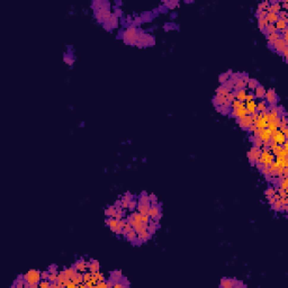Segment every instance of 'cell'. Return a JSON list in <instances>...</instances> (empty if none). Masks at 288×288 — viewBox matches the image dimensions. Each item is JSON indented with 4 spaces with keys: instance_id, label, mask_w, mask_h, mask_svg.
Wrapping results in <instances>:
<instances>
[{
    "instance_id": "obj_25",
    "label": "cell",
    "mask_w": 288,
    "mask_h": 288,
    "mask_svg": "<svg viewBox=\"0 0 288 288\" xmlns=\"http://www.w3.org/2000/svg\"><path fill=\"white\" fill-rule=\"evenodd\" d=\"M139 204H146V205H151V202H150L149 195H148V194H146L145 192H143L139 196Z\"/></svg>"
},
{
    "instance_id": "obj_47",
    "label": "cell",
    "mask_w": 288,
    "mask_h": 288,
    "mask_svg": "<svg viewBox=\"0 0 288 288\" xmlns=\"http://www.w3.org/2000/svg\"><path fill=\"white\" fill-rule=\"evenodd\" d=\"M225 98H226V100H227V102H233V100H234V99H235V95H234V92H233V91H230L229 94H227V95L225 96Z\"/></svg>"
},
{
    "instance_id": "obj_51",
    "label": "cell",
    "mask_w": 288,
    "mask_h": 288,
    "mask_svg": "<svg viewBox=\"0 0 288 288\" xmlns=\"http://www.w3.org/2000/svg\"><path fill=\"white\" fill-rule=\"evenodd\" d=\"M241 104H242V102H239L238 99H234L233 102H231V109H234V108H238V107H240Z\"/></svg>"
},
{
    "instance_id": "obj_43",
    "label": "cell",
    "mask_w": 288,
    "mask_h": 288,
    "mask_svg": "<svg viewBox=\"0 0 288 288\" xmlns=\"http://www.w3.org/2000/svg\"><path fill=\"white\" fill-rule=\"evenodd\" d=\"M267 25H269V23L267 21L266 18H265V19H258V26H259V28H260L261 31H265V28H266Z\"/></svg>"
},
{
    "instance_id": "obj_50",
    "label": "cell",
    "mask_w": 288,
    "mask_h": 288,
    "mask_svg": "<svg viewBox=\"0 0 288 288\" xmlns=\"http://www.w3.org/2000/svg\"><path fill=\"white\" fill-rule=\"evenodd\" d=\"M48 279L51 283H56V280H58V273H50Z\"/></svg>"
},
{
    "instance_id": "obj_30",
    "label": "cell",
    "mask_w": 288,
    "mask_h": 288,
    "mask_svg": "<svg viewBox=\"0 0 288 288\" xmlns=\"http://www.w3.org/2000/svg\"><path fill=\"white\" fill-rule=\"evenodd\" d=\"M266 110H268V106H267V102H265V100L257 102V112L262 113V112H266Z\"/></svg>"
},
{
    "instance_id": "obj_37",
    "label": "cell",
    "mask_w": 288,
    "mask_h": 288,
    "mask_svg": "<svg viewBox=\"0 0 288 288\" xmlns=\"http://www.w3.org/2000/svg\"><path fill=\"white\" fill-rule=\"evenodd\" d=\"M253 124H254V126H256L257 128H266V127H267V122H266V121H263L260 116L258 117V119H257Z\"/></svg>"
},
{
    "instance_id": "obj_21",
    "label": "cell",
    "mask_w": 288,
    "mask_h": 288,
    "mask_svg": "<svg viewBox=\"0 0 288 288\" xmlns=\"http://www.w3.org/2000/svg\"><path fill=\"white\" fill-rule=\"evenodd\" d=\"M149 208L150 205H146V204H137V206H136V209L141 215H149Z\"/></svg>"
},
{
    "instance_id": "obj_56",
    "label": "cell",
    "mask_w": 288,
    "mask_h": 288,
    "mask_svg": "<svg viewBox=\"0 0 288 288\" xmlns=\"http://www.w3.org/2000/svg\"><path fill=\"white\" fill-rule=\"evenodd\" d=\"M279 202L281 203V205H288L287 196H285V197H280V198H279Z\"/></svg>"
},
{
    "instance_id": "obj_58",
    "label": "cell",
    "mask_w": 288,
    "mask_h": 288,
    "mask_svg": "<svg viewBox=\"0 0 288 288\" xmlns=\"http://www.w3.org/2000/svg\"><path fill=\"white\" fill-rule=\"evenodd\" d=\"M281 55L284 56V60L285 61H287V55H288V48H284V51L281 52Z\"/></svg>"
},
{
    "instance_id": "obj_4",
    "label": "cell",
    "mask_w": 288,
    "mask_h": 288,
    "mask_svg": "<svg viewBox=\"0 0 288 288\" xmlns=\"http://www.w3.org/2000/svg\"><path fill=\"white\" fill-rule=\"evenodd\" d=\"M239 286H246V285L239 283L236 279H233V278H223L221 280V284H219V287L222 288H232L239 287Z\"/></svg>"
},
{
    "instance_id": "obj_10",
    "label": "cell",
    "mask_w": 288,
    "mask_h": 288,
    "mask_svg": "<svg viewBox=\"0 0 288 288\" xmlns=\"http://www.w3.org/2000/svg\"><path fill=\"white\" fill-rule=\"evenodd\" d=\"M238 123H239V125L242 128H249L253 124V122H252V118H251L250 115H246L243 117L239 118L238 119Z\"/></svg>"
},
{
    "instance_id": "obj_1",
    "label": "cell",
    "mask_w": 288,
    "mask_h": 288,
    "mask_svg": "<svg viewBox=\"0 0 288 288\" xmlns=\"http://www.w3.org/2000/svg\"><path fill=\"white\" fill-rule=\"evenodd\" d=\"M140 35H141V31H139L136 27L129 26L123 33V38L126 43L131 44V45H134V44H136L137 41H139Z\"/></svg>"
},
{
    "instance_id": "obj_39",
    "label": "cell",
    "mask_w": 288,
    "mask_h": 288,
    "mask_svg": "<svg viewBox=\"0 0 288 288\" xmlns=\"http://www.w3.org/2000/svg\"><path fill=\"white\" fill-rule=\"evenodd\" d=\"M287 186H288V178H281L280 181L278 182V187H279L280 189L287 190Z\"/></svg>"
},
{
    "instance_id": "obj_28",
    "label": "cell",
    "mask_w": 288,
    "mask_h": 288,
    "mask_svg": "<svg viewBox=\"0 0 288 288\" xmlns=\"http://www.w3.org/2000/svg\"><path fill=\"white\" fill-rule=\"evenodd\" d=\"M266 19H267V21L269 23V24H275V23L279 19V17H278V14H275V12H268L267 16H266Z\"/></svg>"
},
{
    "instance_id": "obj_52",
    "label": "cell",
    "mask_w": 288,
    "mask_h": 288,
    "mask_svg": "<svg viewBox=\"0 0 288 288\" xmlns=\"http://www.w3.org/2000/svg\"><path fill=\"white\" fill-rule=\"evenodd\" d=\"M267 14H268L267 10L260 11V12L257 15V16H258V19H265V18H266V16H267Z\"/></svg>"
},
{
    "instance_id": "obj_54",
    "label": "cell",
    "mask_w": 288,
    "mask_h": 288,
    "mask_svg": "<svg viewBox=\"0 0 288 288\" xmlns=\"http://www.w3.org/2000/svg\"><path fill=\"white\" fill-rule=\"evenodd\" d=\"M149 198H150V202H151V204H158V198H156V196H155V195L151 194V195H149Z\"/></svg>"
},
{
    "instance_id": "obj_7",
    "label": "cell",
    "mask_w": 288,
    "mask_h": 288,
    "mask_svg": "<svg viewBox=\"0 0 288 288\" xmlns=\"http://www.w3.org/2000/svg\"><path fill=\"white\" fill-rule=\"evenodd\" d=\"M258 137L261 140L262 145H267L269 148V142H270V131L268 129L267 127L266 128H260V132H259V135Z\"/></svg>"
},
{
    "instance_id": "obj_55",
    "label": "cell",
    "mask_w": 288,
    "mask_h": 288,
    "mask_svg": "<svg viewBox=\"0 0 288 288\" xmlns=\"http://www.w3.org/2000/svg\"><path fill=\"white\" fill-rule=\"evenodd\" d=\"M114 11H115V12H114L115 16H117V17L122 16V9H121L119 7H115V8H114Z\"/></svg>"
},
{
    "instance_id": "obj_40",
    "label": "cell",
    "mask_w": 288,
    "mask_h": 288,
    "mask_svg": "<svg viewBox=\"0 0 288 288\" xmlns=\"http://www.w3.org/2000/svg\"><path fill=\"white\" fill-rule=\"evenodd\" d=\"M263 32L267 33V34H271V33H276V32H278V31H277V28H276V26H275V24H269V25L266 26V28H265Z\"/></svg>"
},
{
    "instance_id": "obj_22",
    "label": "cell",
    "mask_w": 288,
    "mask_h": 288,
    "mask_svg": "<svg viewBox=\"0 0 288 288\" xmlns=\"http://www.w3.org/2000/svg\"><path fill=\"white\" fill-rule=\"evenodd\" d=\"M116 224H117V219H115V217H108V219H106V225L110 229L112 232L116 231Z\"/></svg>"
},
{
    "instance_id": "obj_34",
    "label": "cell",
    "mask_w": 288,
    "mask_h": 288,
    "mask_svg": "<svg viewBox=\"0 0 288 288\" xmlns=\"http://www.w3.org/2000/svg\"><path fill=\"white\" fill-rule=\"evenodd\" d=\"M258 86H259V82L257 79H249V81L246 82V88L250 90H254Z\"/></svg>"
},
{
    "instance_id": "obj_60",
    "label": "cell",
    "mask_w": 288,
    "mask_h": 288,
    "mask_svg": "<svg viewBox=\"0 0 288 288\" xmlns=\"http://www.w3.org/2000/svg\"><path fill=\"white\" fill-rule=\"evenodd\" d=\"M64 61H65V62H67L68 64H72V63H73V59H72V58H69L68 55H65V56H64Z\"/></svg>"
},
{
    "instance_id": "obj_49",
    "label": "cell",
    "mask_w": 288,
    "mask_h": 288,
    "mask_svg": "<svg viewBox=\"0 0 288 288\" xmlns=\"http://www.w3.org/2000/svg\"><path fill=\"white\" fill-rule=\"evenodd\" d=\"M223 86H225V87H226L229 90L232 91V90H233V86H234V83L232 82V80H230V79H229V80L225 81L224 83H223Z\"/></svg>"
},
{
    "instance_id": "obj_41",
    "label": "cell",
    "mask_w": 288,
    "mask_h": 288,
    "mask_svg": "<svg viewBox=\"0 0 288 288\" xmlns=\"http://www.w3.org/2000/svg\"><path fill=\"white\" fill-rule=\"evenodd\" d=\"M251 141H252L253 145H254V146H257V148H259V149H260V148L262 146L261 140L259 139L258 136H252V137H251Z\"/></svg>"
},
{
    "instance_id": "obj_46",
    "label": "cell",
    "mask_w": 288,
    "mask_h": 288,
    "mask_svg": "<svg viewBox=\"0 0 288 288\" xmlns=\"http://www.w3.org/2000/svg\"><path fill=\"white\" fill-rule=\"evenodd\" d=\"M271 207L273 211H276V212H280V208H281V203L279 202V199L278 200H276L275 203L271 205Z\"/></svg>"
},
{
    "instance_id": "obj_12",
    "label": "cell",
    "mask_w": 288,
    "mask_h": 288,
    "mask_svg": "<svg viewBox=\"0 0 288 288\" xmlns=\"http://www.w3.org/2000/svg\"><path fill=\"white\" fill-rule=\"evenodd\" d=\"M75 268L80 272H85L87 269H89V262L85 261L83 259H80L78 261H75Z\"/></svg>"
},
{
    "instance_id": "obj_31",
    "label": "cell",
    "mask_w": 288,
    "mask_h": 288,
    "mask_svg": "<svg viewBox=\"0 0 288 288\" xmlns=\"http://www.w3.org/2000/svg\"><path fill=\"white\" fill-rule=\"evenodd\" d=\"M124 224H125V221H124L123 219H117V224H116V231H115V233L116 234H123V226Z\"/></svg>"
},
{
    "instance_id": "obj_57",
    "label": "cell",
    "mask_w": 288,
    "mask_h": 288,
    "mask_svg": "<svg viewBox=\"0 0 288 288\" xmlns=\"http://www.w3.org/2000/svg\"><path fill=\"white\" fill-rule=\"evenodd\" d=\"M142 21H143V20H142V18H141V17H135V18H134V20H133V23L135 24V26H139Z\"/></svg>"
},
{
    "instance_id": "obj_45",
    "label": "cell",
    "mask_w": 288,
    "mask_h": 288,
    "mask_svg": "<svg viewBox=\"0 0 288 288\" xmlns=\"http://www.w3.org/2000/svg\"><path fill=\"white\" fill-rule=\"evenodd\" d=\"M136 206H137V202H136V199H132V200H129V202H128V208H127V209H129V211H135Z\"/></svg>"
},
{
    "instance_id": "obj_27",
    "label": "cell",
    "mask_w": 288,
    "mask_h": 288,
    "mask_svg": "<svg viewBox=\"0 0 288 288\" xmlns=\"http://www.w3.org/2000/svg\"><path fill=\"white\" fill-rule=\"evenodd\" d=\"M279 37H281V35H280V33H271V34H268L267 35V39H268V44L269 45H271L272 43L275 42L276 39H278Z\"/></svg>"
},
{
    "instance_id": "obj_33",
    "label": "cell",
    "mask_w": 288,
    "mask_h": 288,
    "mask_svg": "<svg viewBox=\"0 0 288 288\" xmlns=\"http://www.w3.org/2000/svg\"><path fill=\"white\" fill-rule=\"evenodd\" d=\"M244 88H246V83L243 80H242L241 78L238 81H236V82L234 83V86H233V89H234L235 91H236V90H240V89H244Z\"/></svg>"
},
{
    "instance_id": "obj_36",
    "label": "cell",
    "mask_w": 288,
    "mask_h": 288,
    "mask_svg": "<svg viewBox=\"0 0 288 288\" xmlns=\"http://www.w3.org/2000/svg\"><path fill=\"white\" fill-rule=\"evenodd\" d=\"M232 75V71L231 70H229L227 72H225V73H222V75H219V81L223 85L225 81H227L230 79V75Z\"/></svg>"
},
{
    "instance_id": "obj_48",
    "label": "cell",
    "mask_w": 288,
    "mask_h": 288,
    "mask_svg": "<svg viewBox=\"0 0 288 288\" xmlns=\"http://www.w3.org/2000/svg\"><path fill=\"white\" fill-rule=\"evenodd\" d=\"M48 271L50 272V273H58V266L56 265H51L50 267L48 268Z\"/></svg>"
},
{
    "instance_id": "obj_15",
    "label": "cell",
    "mask_w": 288,
    "mask_h": 288,
    "mask_svg": "<svg viewBox=\"0 0 288 288\" xmlns=\"http://www.w3.org/2000/svg\"><path fill=\"white\" fill-rule=\"evenodd\" d=\"M269 8H268V12H275L278 14L281 10V6H280V1H271L269 2Z\"/></svg>"
},
{
    "instance_id": "obj_29",
    "label": "cell",
    "mask_w": 288,
    "mask_h": 288,
    "mask_svg": "<svg viewBox=\"0 0 288 288\" xmlns=\"http://www.w3.org/2000/svg\"><path fill=\"white\" fill-rule=\"evenodd\" d=\"M136 238H137V233H136L134 230L129 231L128 233L125 234V239H126L128 242H132V243H134V241L136 240Z\"/></svg>"
},
{
    "instance_id": "obj_17",
    "label": "cell",
    "mask_w": 288,
    "mask_h": 288,
    "mask_svg": "<svg viewBox=\"0 0 288 288\" xmlns=\"http://www.w3.org/2000/svg\"><path fill=\"white\" fill-rule=\"evenodd\" d=\"M253 91H254V94H253V95H254V98H258V99H262V98H265L266 89H265V87H263V86L259 85Z\"/></svg>"
},
{
    "instance_id": "obj_44",
    "label": "cell",
    "mask_w": 288,
    "mask_h": 288,
    "mask_svg": "<svg viewBox=\"0 0 288 288\" xmlns=\"http://www.w3.org/2000/svg\"><path fill=\"white\" fill-rule=\"evenodd\" d=\"M276 192H277V190H276L273 187H269L268 189L265 190V195H266V197H271V196H273Z\"/></svg>"
},
{
    "instance_id": "obj_13",
    "label": "cell",
    "mask_w": 288,
    "mask_h": 288,
    "mask_svg": "<svg viewBox=\"0 0 288 288\" xmlns=\"http://www.w3.org/2000/svg\"><path fill=\"white\" fill-rule=\"evenodd\" d=\"M246 94H248V89H246V88L234 91L235 99H238V100H239V102H246Z\"/></svg>"
},
{
    "instance_id": "obj_59",
    "label": "cell",
    "mask_w": 288,
    "mask_h": 288,
    "mask_svg": "<svg viewBox=\"0 0 288 288\" xmlns=\"http://www.w3.org/2000/svg\"><path fill=\"white\" fill-rule=\"evenodd\" d=\"M48 275H50V272H48V270H45V271H42V272H41V277H42V279H48Z\"/></svg>"
},
{
    "instance_id": "obj_14",
    "label": "cell",
    "mask_w": 288,
    "mask_h": 288,
    "mask_svg": "<svg viewBox=\"0 0 288 288\" xmlns=\"http://www.w3.org/2000/svg\"><path fill=\"white\" fill-rule=\"evenodd\" d=\"M11 287H16V288H25L27 287L28 288V286H27L26 281H25V279H24V275H20V276H18L17 277V279L15 280V283L12 284V286Z\"/></svg>"
},
{
    "instance_id": "obj_11",
    "label": "cell",
    "mask_w": 288,
    "mask_h": 288,
    "mask_svg": "<svg viewBox=\"0 0 288 288\" xmlns=\"http://www.w3.org/2000/svg\"><path fill=\"white\" fill-rule=\"evenodd\" d=\"M117 23H118V17L115 16L114 14H112V16L109 17V19L104 24V26H105V28L106 29H113V28H115V27L117 26Z\"/></svg>"
},
{
    "instance_id": "obj_61",
    "label": "cell",
    "mask_w": 288,
    "mask_h": 288,
    "mask_svg": "<svg viewBox=\"0 0 288 288\" xmlns=\"http://www.w3.org/2000/svg\"><path fill=\"white\" fill-rule=\"evenodd\" d=\"M267 198H268V203L270 204V205H272V204H273L275 202H276V200H277V199L273 197V196H271V197H267Z\"/></svg>"
},
{
    "instance_id": "obj_16",
    "label": "cell",
    "mask_w": 288,
    "mask_h": 288,
    "mask_svg": "<svg viewBox=\"0 0 288 288\" xmlns=\"http://www.w3.org/2000/svg\"><path fill=\"white\" fill-rule=\"evenodd\" d=\"M68 280H69V278L65 277L63 270L58 272V280H56V283H58V286H59V287H65V285H67V283H68Z\"/></svg>"
},
{
    "instance_id": "obj_24",
    "label": "cell",
    "mask_w": 288,
    "mask_h": 288,
    "mask_svg": "<svg viewBox=\"0 0 288 288\" xmlns=\"http://www.w3.org/2000/svg\"><path fill=\"white\" fill-rule=\"evenodd\" d=\"M77 269H75V267H69V268H65L63 270V272H64V275H65V277L67 278H69V279H71V278L75 276V273H77Z\"/></svg>"
},
{
    "instance_id": "obj_26",
    "label": "cell",
    "mask_w": 288,
    "mask_h": 288,
    "mask_svg": "<svg viewBox=\"0 0 288 288\" xmlns=\"http://www.w3.org/2000/svg\"><path fill=\"white\" fill-rule=\"evenodd\" d=\"M151 236H152V234L150 233L148 230H146V231H143V232H141V233H139V234H137V238H139V239H141L143 243H144V242H146V241H149L150 239H151Z\"/></svg>"
},
{
    "instance_id": "obj_8",
    "label": "cell",
    "mask_w": 288,
    "mask_h": 288,
    "mask_svg": "<svg viewBox=\"0 0 288 288\" xmlns=\"http://www.w3.org/2000/svg\"><path fill=\"white\" fill-rule=\"evenodd\" d=\"M269 48H272L277 53H281L284 51V48H287V43L285 42L281 37H279L278 39H276L275 42L272 43L271 45H269Z\"/></svg>"
},
{
    "instance_id": "obj_42",
    "label": "cell",
    "mask_w": 288,
    "mask_h": 288,
    "mask_svg": "<svg viewBox=\"0 0 288 288\" xmlns=\"http://www.w3.org/2000/svg\"><path fill=\"white\" fill-rule=\"evenodd\" d=\"M133 230V226H132V224L128 222V221H126L125 222V224H124V226H123V234L125 235L126 233H128L129 231H132Z\"/></svg>"
},
{
    "instance_id": "obj_5",
    "label": "cell",
    "mask_w": 288,
    "mask_h": 288,
    "mask_svg": "<svg viewBox=\"0 0 288 288\" xmlns=\"http://www.w3.org/2000/svg\"><path fill=\"white\" fill-rule=\"evenodd\" d=\"M260 154H261V150L253 145V146L250 149V151L248 152V158H249V160H250L251 163H253V164H254L257 161L259 160Z\"/></svg>"
},
{
    "instance_id": "obj_23",
    "label": "cell",
    "mask_w": 288,
    "mask_h": 288,
    "mask_svg": "<svg viewBox=\"0 0 288 288\" xmlns=\"http://www.w3.org/2000/svg\"><path fill=\"white\" fill-rule=\"evenodd\" d=\"M275 26H276V28H277V31L281 32V31H284L285 28H287V20L280 19V18H279V19L275 23Z\"/></svg>"
},
{
    "instance_id": "obj_19",
    "label": "cell",
    "mask_w": 288,
    "mask_h": 288,
    "mask_svg": "<svg viewBox=\"0 0 288 288\" xmlns=\"http://www.w3.org/2000/svg\"><path fill=\"white\" fill-rule=\"evenodd\" d=\"M123 278V275H122V271L121 270H115V271L110 272V277L109 279L114 281V284L117 283V281H121V279Z\"/></svg>"
},
{
    "instance_id": "obj_3",
    "label": "cell",
    "mask_w": 288,
    "mask_h": 288,
    "mask_svg": "<svg viewBox=\"0 0 288 288\" xmlns=\"http://www.w3.org/2000/svg\"><path fill=\"white\" fill-rule=\"evenodd\" d=\"M149 216L151 217V221H155L159 222L162 216L161 214V205L158 204H151L149 208Z\"/></svg>"
},
{
    "instance_id": "obj_35",
    "label": "cell",
    "mask_w": 288,
    "mask_h": 288,
    "mask_svg": "<svg viewBox=\"0 0 288 288\" xmlns=\"http://www.w3.org/2000/svg\"><path fill=\"white\" fill-rule=\"evenodd\" d=\"M230 91H231V90H229V89H227V88H226L225 86L221 85L219 87V88L216 89V95H221V96H226V95L229 94Z\"/></svg>"
},
{
    "instance_id": "obj_6",
    "label": "cell",
    "mask_w": 288,
    "mask_h": 288,
    "mask_svg": "<svg viewBox=\"0 0 288 288\" xmlns=\"http://www.w3.org/2000/svg\"><path fill=\"white\" fill-rule=\"evenodd\" d=\"M230 115H231L232 117L238 118V119H239V118H241V117H243V116H246V115H248V114H246V105H244V102H242L240 107L234 108V109H231Z\"/></svg>"
},
{
    "instance_id": "obj_32",
    "label": "cell",
    "mask_w": 288,
    "mask_h": 288,
    "mask_svg": "<svg viewBox=\"0 0 288 288\" xmlns=\"http://www.w3.org/2000/svg\"><path fill=\"white\" fill-rule=\"evenodd\" d=\"M99 269H100V265H99V262L97 260H91L89 262V270H90V272L97 271Z\"/></svg>"
},
{
    "instance_id": "obj_2",
    "label": "cell",
    "mask_w": 288,
    "mask_h": 288,
    "mask_svg": "<svg viewBox=\"0 0 288 288\" xmlns=\"http://www.w3.org/2000/svg\"><path fill=\"white\" fill-rule=\"evenodd\" d=\"M24 279H25V281H26L28 287H31V288L37 287L38 283H39L41 279H42V277H41V271H39V270L32 269V270H29L27 273L24 275Z\"/></svg>"
},
{
    "instance_id": "obj_53",
    "label": "cell",
    "mask_w": 288,
    "mask_h": 288,
    "mask_svg": "<svg viewBox=\"0 0 288 288\" xmlns=\"http://www.w3.org/2000/svg\"><path fill=\"white\" fill-rule=\"evenodd\" d=\"M256 98H254V95L252 94V92H250V94H246V102H252V100H254Z\"/></svg>"
},
{
    "instance_id": "obj_9",
    "label": "cell",
    "mask_w": 288,
    "mask_h": 288,
    "mask_svg": "<svg viewBox=\"0 0 288 288\" xmlns=\"http://www.w3.org/2000/svg\"><path fill=\"white\" fill-rule=\"evenodd\" d=\"M265 98L266 100L265 102H268L269 105H276L278 102V97L276 95V92L273 89H269V90H266V94H265Z\"/></svg>"
},
{
    "instance_id": "obj_18",
    "label": "cell",
    "mask_w": 288,
    "mask_h": 288,
    "mask_svg": "<svg viewBox=\"0 0 288 288\" xmlns=\"http://www.w3.org/2000/svg\"><path fill=\"white\" fill-rule=\"evenodd\" d=\"M244 105H246V114H248V115H251V114H253L254 112H257V102L256 100L246 102Z\"/></svg>"
},
{
    "instance_id": "obj_20",
    "label": "cell",
    "mask_w": 288,
    "mask_h": 288,
    "mask_svg": "<svg viewBox=\"0 0 288 288\" xmlns=\"http://www.w3.org/2000/svg\"><path fill=\"white\" fill-rule=\"evenodd\" d=\"M226 102V98H225V96H221V95H216V96L213 98V104L215 105L216 107H219V106H223L224 105V102Z\"/></svg>"
},
{
    "instance_id": "obj_38",
    "label": "cell",
    "mask_w": 288,
    "mask_h": 288,
    "mask_svg": "<svg viewBox=\"0 0 288 288\" xmlns=\"http://www.w3.org/2000/svg\"><path fill=\"white\" fill-rule=\"evenodd\" d=\"M115 214H116V206H109L105 211V215L108 216V217H115Z\"/></svg>"
},
{
    "instance_id": "obj_62",
    "label": "cell",
    "mask_w": 288,
    "mask_h": 288,
    "mask_svg": "<svg viewBox=\"0 0 288 288\" xmlns=\"http://www.w3.org/2000/svg\"><path fill=\"white\" fill-rule=\"evenodd\" d=\"M256 126H254V124H252V125H251V126H250V127H249V128H248V129H249V132H251V133H252V132H253V131H254V129H256Z\"/></svg>"
}]
</instances>
